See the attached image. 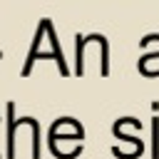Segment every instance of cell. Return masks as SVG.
<instances>
[{
    "mask_svg": "<svg viewBox=\"0 0 159 159\" xmlns=\"http://www.w3.org/2000/svg\"><path fill=\"white\" fill-rule=\"evenodd\" d=\"M152 134H154V147H152V154H154V159H159V119H157V117H154Z\"/></svg>",
    "mask_w": 159,
    "mask_h": 159,
    "instance_id": "cell-3",
    "label": "cell"
},
{
    "mask_svg": "<svg viewBox=\"0 0 159 159\" xmlns=\"http://www.w3.org/2000/svg\"><path fill=\"white\" fill-rule=\"evenodd\" d=\"M0 57H2V52H0Z\"/></svg>",
    "mask_w": 159,
    "mask_h": 159,
    "instance_id": "cell-4",
    "label": "cell"
},
{
    "mask_svg": "<svg viewBox=\"0 0 159 159\" xmlns=\"http://www.w3.org/2000/svg\"><path fill=\"white\" fill-rule=\"evenodd\" d=\"M82 137H84V129H82V124H80L77 119H72V117H60V119H55V124H52V129H50V149H52V154L57 157L60 144L77 142V139H82Z\"/></svg>",
    "mask_w": 159,
    "mask_h": 159,
    "instance_id": "cell-1",
    "label": "cell"
},
{
    "mask_svg": "<svg viewBox=\"0 0 159 159\" xmlns=\"http://www.w3.org/2000/svg\"><path fill=\"white\" fill-rule=\"evenodd\" d=\"M5 114H7V129H5V157L12 159L15 157V139H17V117H15V104L7 102L5 104Z\"/></svg>",
    "mask_w": 159,
    "mask_h": 159,
    "instance_id": "cell-2",
    "label": "cell"
},
{
    "mask_svg": "<svg viewBox=\"0 0 159 159\" xmlns=\"http://www.w3.org/2000/svg\"><path fill=\"white\" fill-rule=\"evenodd\" d=\"M0 159H2V154H0Z\"/></svg>",
    "mask_w": 159,
    "mask_h": 159,
    "instance_id": "cell-5",
    "label": "cell"
}]
</instances>
